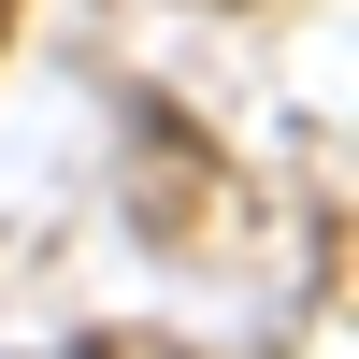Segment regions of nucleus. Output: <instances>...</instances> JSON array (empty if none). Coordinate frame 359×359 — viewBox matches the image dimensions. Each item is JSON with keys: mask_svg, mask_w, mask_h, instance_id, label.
<instances>
[{"mask_svg": "<svg viewBox=\"0 0 359 359\" xmlns=\"http://www.w3.org/2000/svg\"><path fill=\"white\" fill-rule=\"evenodd\" d=\"M0 15H15V0H0Z\"/></svg>", "mask_w": 359, "mask_h": 359, "instance_id": "obj_1", "label": "nucleus"}]
</instances>
